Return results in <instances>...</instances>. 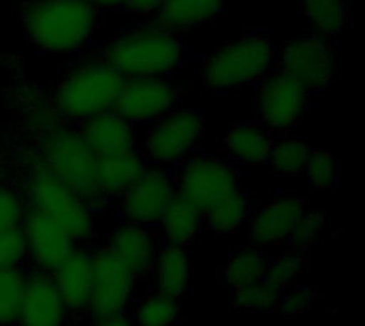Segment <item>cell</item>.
Segmentation results:
<instances>
[{
  "mask_svg": "<svg viewBox=\"0 0 365 326\" xmlns=\"http://www.w3.org/2000/svg\"><path fill=\"white\" fill-rule=\"evenodd\" d=\"M53 284L71 316H83L88 312L92 293V252L75 248L53 271Z\"/></svg>",
  "mask_w": 365,
  "mask_h": 326,
  "instance_id": "obj_19",
  "label": "cell"
},
{
  "mask_svg": "<svg viewBox=\"0 0 365 326\" xmlns=\"http://www.w3.org/2000/svg\"><path fill=\"white\" fill-rule=\"evenodd\" d=\"M321 301V295L308 286H299V284H293L284 290H280V299H278V310L282 318L287 320H297V318H304L308 316L317 303Z\"/></svg>",
  "mask_w": 365,
  "mask_h": 326,
  "instance_id": "obj_34",
  "label": "cell"
},
{
  "mask_svg": "<svg viewBox=\"0 0 365 326\" xmlns=\"http://www.w3.org/2000/svg\"><path fill=\"white\" fill-rule=\"evenodd\" d=\"M203 135V117L195 109H171L145 132L143 152L154 167H171L186 160Z\"/></svg>",
  "mask_w": 365,
  "mask_h": 326,
  "instance_id": "obj_7",
  "label": "cell"
},
{
  "mask_svg": "<svg viewBox=\"0 0 365 326\" xmlns=\"http://www.w3.org/2000/svg\"><path fill=\"white\" fill-rule=\"evenodd\" d=\"M250 220V199L244 190L235 188L220 196L203 211V228L218 237L235 235Z\"/></svg>",
  "mask_w": 365,
  "mask_h": 326,
  "instance_id": "obj_25",
  "label": "cell"
},
{
  "mask_svg": "<svg viewBox=\"0 0 365 326\" xmlns=\"http://www.w3.org/2000/svg\"><path fill=\"white\" fill-rule=\"evenodd\" d=\"M105 248L126 269H130L137 280H141V278L150 275V269L154 265V258H156L160 243H158L156 233L150 226H141V224H133V222L122 220L113 228Z\"/></svg>",
  "mask_w": 365,
  "mask_h": 326,
  "instance_id": "obj_18",
  "label": "cell"
},
{
  "mask_svg": "<svg viewBox=\"0 0 365 326\" xmlns=\"http://www.w3.org/2000/svg\"><path fill=\"white\" fill-rule=\"evenodd\" d=\"M310 92L284 73H276L263 79L257 90L259 120L267 130L287 132L299 124L306 115Z\"/></svg>",
  "mask_w": 365,
  "mask_h": 326,
  "instance_id": "obj_11",
  "label": "cell"
},
{
  "mask_svg": "<svg viewBox=\"0 0 365 326\" xmlns=\"http://www.w3.org/2000/svg\"><path fill=\"white\" fill-rule=\"evenodd\" d=\"M302 11L317 36L336 38L346 21V0H302Z\"/></svg>",
  "mask_w": 365,
  "mask_h": 326,
  "instance_id": "obj_28",
  "label": "cell"
},
{
  "mask_svg": "<svg viewBox=\"0 0 365 326\" xmlns=\"http://www.w3.org/2000/svg\"><path fill=\"white\" fill-rule=\"evenodd\" d=\"M148 169L145 158L135 149L109 158H98L96 162V186L101 201L118 199L130 184L139 179V175Z\"/></svg>",
  "mask_w": 365,
  "mask_h": 326,
  "instance_id": "obj_21",
  "label": "cell"
},
{
  "mask_svg": "<svg viewBox=\"0 0 365 326\" xmlns=\"http://www.w3.org/2000/svg\"><path fill=\"white\" fill-rule=\"evenodd\" d=\"M24 199L28 209H34L58 222L77 243L94 237V205L79 196L75 190H71L56 175H51L41 164V160H36L28 171Z\"/></svg>",
  "mask_w": 365,
  "mask_h": 326,
  "instance_id": "obj_4",
  "label": "cell"
},
{
  "mask_svg": "<svg viewBox=\"0 0 365 326\" xmlns=\"http://www.w3.org/2000/svg\"><path fill=\"white\" fill-rule=\"evenodd\" d=\"M225 0H165L156 11V23L173 34L201 28L222 11Z\"/></svg>",
  "mask_w": 365,
  "mask_h": 326,
  "instance_id": "obj_22",
  "label": "cell"
},
{
  "mask_svg": "<svg viewBox=\"0 0 365 326\" xmlns=\"http://www.w3.org/2000/svg\"><path fill=\"white\" fill-rule=\"evenodd\" d=\"M306 265H308L306 254L289 248L287 252H280L278 256L267 258V269H265L263 280L269 282L272 286H276L278 290H284V288L297 284V280L306 271Z\"/></svg>",
  "mask_w": 365,
  "mask_h": 326,
  "instance_id": "obj_30",
  "label": "cell"
},
{
  "mask_svg": "<svg viewBox=\"0 0 365 326\" xmlns=\"http://www.w3.org/2000/svg\"><path fill=\"white\" fill-rule=\"evenodd\" d=\"M26 263V243L21 228L0 231V269H19Z\"/></svg>",
  "mask_w": 365,
  "mask_h": 326,
  "instance_id": "obj_37",
  "label": "cell"
},
{
  "mask_svg": "<svg viewBox=\"0 0 365 326\" xmlns=\"http://www.w3.org/2000/svg\"><path fill=\"white\" fill-rule=\"evenodd\" d=\"M163 2L165 0H126L124 6L137 15H150V13H156Z\"/></svg>",
  "mask_w": 365,
  "mask_h": 326,
  "instance_id": "obj_38",
  "label": "cell"
},
{
  "mask_svg": "<svg viewBox=\"0 0 365 326\" xmlns=\"http://www.w3.org/2000/svg\"><path fill=\"white\" fill-rule=\"evenodd\" d=\"M308 209L304 199L297 196H278L257 209L250 218V239L257 248H278L284 246Z\"/></svg>",
  "mask_w": 365,
  "mask_h": 326,
  "instance_id": "obj_16",
  "label": "cell"
},
{
  "mask_svg": "<svg viewBox=\"0 0 365 326\" xmlns=\"http://www.w3.org/2000/svg\"><path fill=\"white\" fill-rule=\"evenodd\" d=\"M24 284H26L24 267L0 269V326H15Z\"/></svg>",
  "mask_w": 365,
  "mask_h": 326,
  "instance_id": "obj_32",
  "label": "cell"
},
{
  "mask_svg": "<svg viewBox=\"0 0 365 326\" xmlns=\"http://www.w3.org/2000/svg\"><path fill=\"white\" fill-rule=\"evenodd\" d=\"M280 73L302 83L310 94L321 92L336 75V53L327 38L317 34L295 38L282 51Z\"/></svg>",
  "mask_w": 365,
  "mask_h": 326,
  "instance_id": "obj_13",
  "label": "cell"
},
{
  "mask_svg": "<svg viewBox=\"0 0 365 326\" xmlns=\"http://www.w3.org/2000/svg\"><path fill=\"white\" fill-rule=\"evenodd\" d=\"M175 194L173 175L165 167H148L139 179L118 196L122 220L152 228Z\"/></svg>",
  "mask_w": 365,
  "mask_h": 326,
  "instance_id": "obj_12",
  "label": "cell"
},
{
  "mask_svg": "<svg viewBox=\"0 0 365 326\" xmlns=\"http://www.w3.org/2000/svg\"><path fill=\"white\" fill-rule=\"evenodd\" d=\"M323 235H325V218L321 214H317V211L306 209L302 214V218L297 220V224H295V228H293L287 243H289V248L299 250V252L306 254L308 250H312L323 239Z\"/></svg>",
  "mask_w": 365,
  "mask_h": 326,
  "instance_id": "obj_35",
  "label": "cell"
},
{
  "mask_svg": "<svg viewBox=\"0 0 365 326\" xmlns=\"http://www.w3.org/2000/svg\"><path fill=\"white\" fill-rule=\"evenodd\" d=\"M19 228L26 243V263H30L34 271L51 273L77 248V241L66 228L34 209L26 211Z\"/></svg>",
  "mask_w": 365,
  "mask_h": 326,
  "instance_id": "obj_14",
  "label": "cell"
},
{
  "mask_svg": "<svg viewBox=\"0 0 365 326\" xmlns=\"http://www.w3.org/2000/svg\"><path fill=\"white\" fill-rule=\"evenodd\" d=\"M130 310V320L135 326H173L182 318L180 301L158 290H150L145 297L137 299Z\"/></svg>",
  "mask_w": 365,
  "mask_h": 326,
  "instance_id": "obj_27",
  "label": "cell"
},
{
  "mask_svg": "<svg viewBox=\"0 0 365 326\" xmlns=\"http://www.w3.org/2000/svg\"><path fill=\"white\" fill-rule=\"evenodd\" d=\"M96 9H118V6H124L126 0H90Z\"/></svg>",
  "mask_w": 365,
  "mask_h": 326,
  "instance_id": "obj_40",
  "label": "cell"
},
{
  "mask_svg": "<svg viewBox=\"0 0 365 326\" xmlns=\"http://www.w3.org/2000/svg\"><path fill=\"white\" fill-rule=\"evenodd\" d=\"M92 326H135L128 314H115V316H105V318H94Z\"/></svg>",
  "mask_w": 365,
  "mask_h": 326,
  "instance_id": "obj_39",
  "label": "cell"
},
{
  "mask_svg": "<svg viewBox=\"0 0 365 326\" xmlns=\"http://www.w3.org/2000/svg\"><path fill=\"white\" fill-rule=\"evenodd\" d=\"M96 162L98 158L83 143L79 130L56 126L47 132L41 149V164L92 205L101 203Z\"/></svg>",
  "mask_w": 365,
  "mask_h": 326,
  "instance_id": "obj_6",
  "label": "cell"
},
{
  "mask_svg": "<svg viewBox=\"0 0 365 326\" xmlns=\"http://www.w3.org/2000/svg\"><path fill=\"white\" fill-rule=\"evenodd\" d=\"M79 135L96 158H109V156L135 152L139 145L135 126L126 122L122 115H118L113 109H107L103 113L83 120Z\"/></svg>",
  "mask_w": 365,
  "mask_h": 326,
  "instance_id": "obj_17",
  "label": "cell"
},
{
  "mask_svg": "<svg viewBox=\"0 0 365 326\" xmlns=\"http://www.w3.org/2000/svg\"><path fill=\"white\" fill-rule=\"evenodd\" d=\"M308 182L312 188L321 190V192H331L338 186L340 179V171H338V158L336 154L327 152V149H319V152H310V158L306 162L304 169Z\"/></svg>",
  "mask_w": 365,
  "mask_h": 326,
  "instance_id": "obj_33",
  "label": "cell"
},
{
  "mask_svg": "<svg viewBox=\"0 0 365 326\" xmlns=\"http://www.w3.org/2000/svg\"><path fill=\"white\" fill-rule=\"evenodd\" d=\"M156 226L165 243L186 248L203 231V209H199L184 196L175 194L167 209L163 211Z\"/></svg>",
  "mask_w": 365,
  "mask_h": 326,
  "instance_id": "obj_24",
  "label": "cell"
},
{
  "mask_svg": "<svg viewBox=\"0 0 365 326\" xmlns=\"http://www.w3.org/2000/svg\"><path fill=\"white\" fill-rule=\"evenodd\" d=\"M175 192L197 205L199 209H207L220 196L240 188L237 173L233 164L220 156H188L180 162L178 173L173 175Z\"/></svg>",
  "mask_w": 365,
  "mask_h": 326,
  "instance_id": "obj_8",
  "label": "cell"
},
{
  "mask_svg": "<svg viewBox=\"0 0 365 326\" xmlns=\"http://www.w3.org/2000/svg\"><path fill=\"white\" fill-rule=\"evenodd\" d=\"M68 310L53 284L51 273H26L15 326H66Z\"/></svg>",
  "mask_w": 365,
  "mask_h": 326,
  "instance_id": "obj_15",
  "label": "cell"
},
{
  "mask_svg": "<svg viewBox=\"0 0 365 326\" xmlns=\"http://www.w3.org/2000/svg\"><path fill=\"white\" fill-rule=\"evenodd\" d=\"M190 256L184 246L165 243L158 248L154 265L150 269L152 290H158L167 297L182 301L190 288Z\"/></svg>",
  "mask_w": 365,
  "mask_h": 326,
  "instance_id": "obj_20",
  "label": "cell"
},
{
  "mask_svg": "<svg viewBox=\"0 0 365 326\" xmlns=\"http://www.w3.org/2000/svg\"><path fill=\"white\" fill-rule=\"evenodd\" d=\"M28 41L47 53H68L86 45L96 26L90 0H30L21 9Z\"/></svg>",
  "mask_w": 365,
  "mask_h": 326,
  "instance_id": "obj_1",
  "label": "cell"
},
{
  "mask_svg": "<svg viewBox=\"0 0 365 326\" xmlns=\"http://www.w3.org/2000/svg\"><path fill=\"white\" fill-rule=\"evenodd\" d=\"M278 299L280 290L272 286L265 280L252 282L248 286L235 288L233 290V303L242 312H252V314H272L278 310Z\"/></svg>",
  "mask_w": 365,
  "mask_h": 326,
  "instance_id": "obj_31",
  "label": "cell"
},
{
  "mask_svg": "<svg viewBox=\"0 0 365 326\" xmlns=\"http://www.w3.org/2000/svg\"><path fill=\"white\" fill-rule=\"evenodd\" d=\"M274 62L276 51L272 41L263 34H248L207 56L201 70V81L210 92H233L248 83L261 81L272 70Z\"/></svg>",
  "mask_w": 365,
  "mask_h": 326,
  "instance_id": "obj_3",
  "label": "cell"
},
{
  "mask_svg": "<svg viewBox=\"0 0 365 326\" xmlns=\"http://www.w3.org/2000/svg\"><path fill=\"white\" fill-rule=\"evenodd\" d=\"M124 77L107 62L94 60L75 66L56 88V111L66 120H88L113 109Z\"/></svg>",
  "mask_w": 365,
  "mask_h": 326,
  "instance_id": "obj_5",
  "label": "cell"
},
{
  "mask_svg": "<svg viewBox=\"0 0 365 326\" xmlns=\"http://www.w3.org/2000/svg\"><path fill=\"white\" fill-rule=\"evenodd\" d=\"M274 139L269 130L259 122L235 124L225 137V149L229 158L237 164H265L272 152Z\"/></svg>",
  "mask_w": 365,
  "mask_h": 326,
  "instance_id": "obj_23",
  "label": "cell"
},
{
  "mask_svg": "<svg viewBox=\"0 0 365 326\" xmlns=\"http://www.w3.org/2000/svg\"><path fill=\"white\" fill-rule=\"evenodd\" d=\"M267 254L263 252V248H242L235 250L227 263L222 265V280L225 284L235 290L242 286H248L252 282H259L265 278V269H267Z\"/></svg>",
  "mask_w": 365,
  "mask_h": 326,
  "instance_id": "obj_26",
  "label": "cell"
},
{
  "mask_svg": "<svg viewBox=\"0 0 365 326\" xmlns=\"http://www.w3.org/2000/svg\"><path fill=\"white\" fill-rule=\"evenodd\" d=\"M180 100V90L167 77H126L113 111L126 122L152 124L169 113Z\"/></svg>",
  "mask_w": 365,
  "mask_h": 326,
  "instance_id": "obj_10",
  "label": "cell"
},
{
  "mask_svg": "<svg viewBox=\"0 0 365 326\" xmlns=\"http://www.w3.org/2000/svg\"><path fill=\"white\" fill-rule=\"evenodd\" d=\"M137 278L107 248L92 254V293L88 303L90 318L126 314L135 303Z\"/></svg>",
  "mask_w": 365,
  "mask_h": 326,
  "instance_id": "obj_9",
  "label": "cell"
},
{
  "mask_svg": "<svg viewBox=\"0 0 365 326\" xmlns=\"http://www.w3.org/2000/svg\"><path fill=\"white\" fill-rule=\"evenodd\" d=\"M310 145L299 137H284L280 141H274L267 164L280 173V175H299L306 169V162L310 158Z\"/></svg>",
  "mask_w": 365,
  "mask_h": 326,
  "instance_id": "obj_29",
  "label": "cell"
},
{
  "mask_svg": "<svg viewBox=\"0 0 365 326\" xmlns=\"http://www.w3.org/2000/svg\"><path fill=\"white\" fill-rule=\"evenodd\" d=\"M28 211L26 199L11 186H0V231L19 228Z\"/></svg>",
  "mask_w": 365,
  "mask_h": 326,
  "instance_id": "obj_36",
  "label": "cell"
},
{
  "mask_svg": "<svg viewBox=\"0 0 365 326\" xmlns=\"http://www.w3.org/2000/svg\"><path fill=\"white\" fill-rule=\"evenodd\" d=\"M182 41L156 26H141L120 34L105 51V60L126 77H167L184 62Z\"/></svg>",
  "mask_w": 365,
  "mask_h": 326,
  "instance_id": "obj_2",
  "label": "cell"
}]
</instances>
